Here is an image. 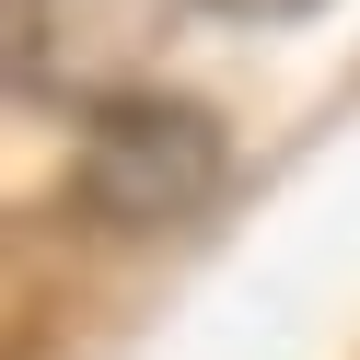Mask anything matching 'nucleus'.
Returning a JSON list of instances; mask_svg holds the SVG:
<instances>
[{"label":"nucleus","mask_w":360,"mask_h":360,"mask_svg":"<svg viewBox=\"0 0 360 360\" xmlns=\"http://www.w3.org/2000/svg\"><path fill=\"white\" fill-rule=\"evenodd\" d=\"M221 174H233L221 117L198 94H140V82L105 94L82 117V151H70V198L105 233H186L221 198Z\"/></svg>","instance_id":"nucleus-1"},{"label":"nucleus","mask_w":360,"mask_h":360,"mask_svg":"<svg viewBox=\"0 0 360 360\" xmlns=\"http://www.w3.org/2000/svg\"><path fill=\"white\" fill-rule=\"evenodd\" d=\"M210 12H221V24H302L314 0H210Z\"/></svg>","instance_id":"nucleus-2"}]
</instances>
